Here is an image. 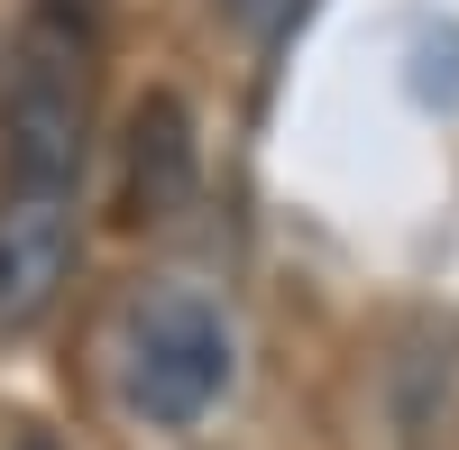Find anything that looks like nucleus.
I'll return each mask as SVG.
<instances>
[{"instance_id": "7ed1b4c3", "label": "nucleus", "mask_w": 459, "mask_h": 450, "mask_svg": "<svg viewBox=\"0 0 459 450\" xmlns=\"http://www.w3.org/2000/svg\"><path fill=\"white\" fill-rule=\"evenodd\" d=\"M83 257V212L74 194H37V184H0V341L37 331Z\"/></svg>"}, {"instance_id": "39448f33", "label": "nucleus", "mask_w": 459, "mask_h": 450, "mask_svg": "<svg viewBox=\"0 0 459 450\" xmlns=\"http://www.w3.org/2000/svg\"><path fill=\"white\" fill-rule=\"evenodd\" d=\"M294 10H303V0H239V19H248L257 37H276V28H285Z\"/></svg>"}, {"instance_id": "423d86ee", "label": "nucleus", "mask_w": 459, "mask_h": 450, "mask_svg": "<svg viewBox=\"0 0 459 450\" xmlns=\"http://www.w3.org/2000/svg\"><path fill=\"white\" fill-rule=\"evenodd\" d=\"M19 450H56V441H47V432H28V441H19Z\"/></svg>"}, {"instance_id": "f257e3e1", "label": "nucleus", "mask_w": 459, "mask_h": 450, "mask_svg": "<svg viewBox=\"0 0 459 450\" xmlns=\"http://www.w3.org/2000/svg\"><path fill=\"white\" fill-rule=\"evenodd\" d=\"M92 101H101L92 0H37L10 47V92H0V184L74 194L92 157Z\"/></svg>"}, {"instance_id": "20e7f679", "label": "nucleus", "mask_w": 459, "mask_h": 450, "mask_svg": "<svg viewBox=\"0 0 459 450\" xmlns=\"http://www.w3.org/2000/svg\"><path fill=\"white\" fill-rule=\"evenodd\" d=\"M184 194H194V120L175 92H157L138 101V129H129V203L138 221H166L184 212Z\"/></svg>"}, {"instance_id": "f03ea898", "label": "nucleus", "mask_w": 459, "mask_h": 450, "mask_svg": "<svg viewBox=\"0 0 459 450\" xmlns=\"http://www.w3.org/2000/svg\"><path fill=\"white\" fill-rule=\"evenodd\" d=\"M120 404L147 432H203L230 386H239V322L221 294L184 285V276H147L120 304Z\"/></svg>"}]
</instances>
